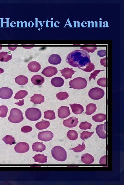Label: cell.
Instances as JSON below:
<instances>
[{"label":"cell","instance_id":"obj_1","mask_svg":"<svg viewBox=\"0 0 124 185\" xmlns=\"http://www.w3.org/2000/svg\"><path fill=\"white\" fill-rule=\"evenodd\" d=\"M66 61L70 66L80 68L91 62L90 56L85 50H77L70 52L67 56Z\"/></svg>","mask_w":124,"mask_h":185},{"label":"cell","instance_id":"obj_2","mask_svg":"<svg viewBox=\"0 0 124 185\" xmlns=\"http://www.w3.org/2000/svg\"><path fill=\"white\" fill-rule=\"evenodd\" d=\"M51 154L52 157L57 161H64L67 159L66 151L61 146H57L54 147L52 149Z\"/></svg>","mask_w":124,"mask_h":185},{"label":"cell","instance_id":"obj_3","mask_svg":"<svg viewBox=\"0 0 124 185\" xmlns=\"http://www.w3.org/2000/svg\"><path fill=\"white\" fill-rule=\"evenodd\" d=\"M23 113L19 109L14 108L11 109L8 117V120L10 122L17 123L21 122L24 120Z\"/></svg>","mask_w":124,"mask_h":185},{"label":"cell","instance_id":"obj_4","mask_svg":"<svg viewBox=\"0 0 124 185\" xmlns=\"http://www.w3.org/2000/svg\"><path fill=\"white\" fill-rule=\"evenodd\" d=\"M26 118L31 121H36L40 119L41 113L39 109L36 108H30L27 109L25 112Z\"/></svg>","mask_w":124,"mask_h":185},{"label":"cell","instance_id":"obj_5","mask_svg":"<svg viewBox=\"0 0 124 185\" xmlns=\"http://www.w3.org/2000/svg\"><path fill=\"white\" fill-rule=\"evenodd\" d=\"M87 85V80L82 77L75 78L69 82L70 87L75 89L81 90L85 89Z\"/></svg>","mask_w":124,"mask_h":185},{"label":"cell","instance_id":"obj_6","mask_svg":"<svg viewBox=\"0 0 124 185\" xmlns=\"http://www.w3.org/2000/svg\"><path fill=\"white\" fill-rule=\"evenodd\" d=\"M88 95L92 100H99L104 96V92L101 88L94 87L90 90Z\"/></svg>","mask_w":124,"mask_h":185},{"label":"cell","instance_id":"obj_7","mask_svg":"<svg viewBox=\"0 0 124 185\" xmlns=\"http://www.w3.org/2000/svg\"><path fill=\"white\" fill-rule=\"evenodd\" d=\"M13 94V91L10 88L5 87L0 89V98L3 99H9L12 98Z\"/></svg>","mask_w":124,"mask_h":185},{"label":"cell","instance_id":"obj_8","mask_svg":"<svg viewBox=\"0 0 124 185\" xmlns=\"http://www.w3.org/2000/svg\"><path fill=\"white\" fill-rule=\"evenodd\" d=\"M38 136L39 140L47 142L52 139L54 138V134L49 131H43L39 132Z\"/></svg>","mask_w":124,"mask_h":185},{"label":"cell","instance_id":"obj_9","mask_svg":"<svg viewBox=\"0 0 124 185\" xmlns=\"http://www.w3.org/2000/svg\"><path fill=\"white\" fill-rule=\"evenodd\" d=\"M14 149L17 153H24L28 151L29 146V144L26 143L20 142L17 144Z\"/></svg>","mask_w":124,"mask_h":185},{"label":"cell","instance_id":"obj_10","mask_svg":"<svg viewBox=\"0 0 124 185\" xmlns=\"http://www.w3.org/2000/svg\"><path fill=\"white\" fill-rule=\"evenodd\" d=\"M58 73L57 68L55 67L49 66L46 67L42 72V74L47 77H51Z\"/></svg>","mask_w":124,"mask_h":185},{"label":"cell","instance_id":"obj_11","mask_svg":"<svg viewBox=\"0 0 124 185\" xmlns=\"http://www.w3.org/2000/svg\"><path fill=\"white\" fill-rule=\"evenodd\" d=\"M58 116L60 118L64 119L70 115V111L69 107L62 106L58 109Z\"/></svg>","mask_w":124,"mask_h":185},{"label":"cell","instance_id":"obj_12","mask_svg":"<svg viewBox=\"0 0 124 185\" xmlns=\"http://www.w3.org/2000/svg\"><path fill=\"white\" fill-rule=\"evenodd\" d=\"M78 123V119L73 117L63 121V124L65 127L71 128L76 127Z\"/></svg>","mask_w":124,"mask_h":185},{"label":"cell","instance_id":"obj_13","mask_svg":"<svg viewBox=\"0 0 124 185\" xmlns=\"http://www.w3.org/2000/svg\"><path fill=\"white\" fill-rule=\"evenodd\" d=\"M106 123L102 125H99L96 128V133L99 137L102 139L106 138Z\"/></svg>","mask_w":124,"mask_h":185},{"label":"cell","instance_id":"obj_14","mask_svg":"<svg viewBox=\"0 0 124 185\" xmlns=\"http://www.w3.org/2000/svg\"><path fill=\"white\" fill-rule=\"evenodd\" d=\"M60 71L62 73V76L64 77L67 80L69 78L71 79L73 75L75 72V71L73 70V68H65Z\"/></svg>","mask_w":124,"mask_h":185},{"label":"cell","instance_id":"obj_15","mask_svg":"<svg viewBox=\"0 0 124 185\" xmlns=\"http://www.w3.org/2000/svg\"><path fill=\"white\" fill-rule=\"evenodd\" d=\"M28 68L31 72H37L40 70L41 65L37 62H32L29 63Z\"/></svg>","mask_w":124,"mask_h":185},{"label":"cell","instance_id":"obj_16","mask_svg":"<svg viewBox=\"0 0 124 185\" xmlns=\"http://www.w3.org/2000/svg\"><path fill=\"white\" fill-rule=\"evenodd\" d=\"M48 61L51 65H58L61 62L62 58L57 54H52L49 57Z\"/></svg>","mask_w":124,"mask_h":185},{"label":"cell","instance_id":"obj_17","mask_svg":"<svg viewBox=\"0 0 124 185\" xmlns=\"http://www.w3.org/2000/svg\"><path fill=\"white\" fill-rule=\"evenodd\" d=\"M30 101L35 104H41L45 101L44 96L40 94H34L31 97Z\"/></svg>","mask_w":124,"mask_h":185},{"label":"cell","instance_id":"obj_18","mask_svg":"<svg viewBox=\"0 0 124 185\" xmlns=\"http://www.w3.org/2000/svg\"><path fill=\"white\" fill-rule=\"evenodd\" d=\"M32 148L34 152H42L46 150V146L43 143L36 142L32 145Z\"/></svg>","mask_w":124,"mask_h":185},{"label":"cell","instance_id":"obj_19","mask_svg":"<svg viewBox=\"0 0 124 185\" xmlns=\"http://www.w3.org/2000/svg\"><path fill=\"white\" fill-rule=\"evenodd\" d=\"M73 112L75 115L81 114L84 111L83 107L79 104L70 105Z\"/></svg>","mask_w":124,"mask_h":185},{"label":"cell","instance_id":"obj_20","mask_svg":"<svg viewBox=\"0 0 124 185\" xmlns=\"http://www.w3.org/2000/svg\"><path fill=\"white\" fill-rule=\"evenodd\" d=\"M31 81L32 83L35 85H41L45 82V79L39 75H34L31 78Z\"/></svg>","mask_w":124,"mask_h":185},{"label":"cell","instance_id":"obj_21","mask_svg":"<svg viewBox=\"0 0 124 185\" xmlns=\"http://www.w3.org/2000/svg\"><path fill=\"white\" fill-rule=\"evenodd\" d=\"M51 84L54 87H61L64 85V80L62 77H56L51 79Z\"/></svg>","mask_w":124,"mask_h":185},{"label":"cell","instance_id":"obj_22","mask_svg":"<svg viewBox=\"0 0 124 185\" xmlns=\"http://www.w3.org/2000/svg\"><path fill=\"white\" fill-rule=\"evenodd\" d=\"M81 160L83 163L86 164H90L94 162V158L91 155L86 153L82 156Z\"/></svg>","mask_w":124,"mask_h":185},{"label":"cell","instance_id":"obj_23","mask_svg":"<svg viewBox=\"0 0 124 185\" xmlns=\"http://www.w3.org/2000/svg\"><path fill=\"white\" fill-rule=\"evenodd\" d=\"M12 54L10 52H0V61L7 62L12 59Z\"/></svg>","mask_w":124,"mask_h":185},{"label":"cell","instance_id":"obj_24","mask_svg":"<svg viewBox=\"0 0 124 185\" xmlns=\"http://www.w3.org/2000/svg\"><path fill=\"white\" fill-rule=\"evenodd\" d=\"M15 81L18 85H24L28 83V79L24 75H19L16 78Z\"/></svg>","mask_w":124,"mask_h":185},{"label":"cell","instance_id":"obj_25","mask_svg":"<svg viewBox=\"0 0 124 185\" xmlns=\"http://www.w3.org/2000/svg\"><path fill=\"white\" fill-rule=\"evenodd\" d=\"M35 162H38L41 163H47V156L44 154H39L35 155L33 157Z\"/></svg>","mask_w":124,"mask_h":185},{"label":"cell","instance_id":"obj_26","mask_svg":"<svg viewBox=\"0 0 124 185\" xmlns=\"http://www.w3.org/2000/svg\"><path fill=\"white\" fill-rule=\"evenodd\" d=\"M50 123L49 121H44L40 122L36 125V127L37 129L42 130L47 129L49 127Z\"/></svg>","mask_w":124,"mask_h":185},{"label":"cell","instance_id":"obj_27","mask_svg":"<svg viewBox=\"0 0 124 185\" xmlns=\"http://www.w3.org/2000/svg\"><path fill=\"white\" fill-rule=\"evenodd\" d=\"M96 109V104H89L86 107V114L87 115H91L95 112Z\"/></svg>","mask_w":124,"mask_h":185},{"label":"cell","instance_id":"obj_28","mask_svg":"<svg viewBox=\"0 0 124 185\" xmlns=\"http://www.w3.org/2000/svg\"><path fill=\"white\" fill-rule=\"evenodd\" d=\"M93 120L96 123H101L106 120V115L102 113H99L92 117Z\"/></svg>","mask_w":124,"mask_h":185},{"label":"cell","instance_id":"obj_29","mask_svg":"<svg viewBox=\"0 0 124 185\" xmlns=\"http://www.w3.org/2000/svg\"><path fill=\"white\" fill-rule=\"evenodd\" d=\"M67 136L69 140H75L78 138V134L74 130H70L67 132Z\"/></svg>","mask_w":124,"mask_h":185},{"label":"cell","instance_id":"obj_30","mask_svg":"<svg viewBox=\"0 0 124 185\" xmlns=\"http://www.w3.org/2000/svg\"><path fill=\"white\" fill-rule=\"evenodd\" d=\"M44 118L52 120L56 118L55 113L53 110H48L44 112Z\"/></svg>","mask_w":124,"mask_h":185},{"label":"cell","instance_id":"obj_31","mask_svg":"<svg viewBox=\"0 0 124 185\" xmlns=\"http://www.w3.org/2000/svg\"><path fill=\"white\" fill-rule=\"evenodd\" d=\"M28 92L27 91L24 90H20L17 92L14 98L16 100H19L20 99H22L28 95Z\"/></svg>","mask_w":124,"mask_h":185},{"label":"cell","instance_id":"obj_32","mask_svg":"<svg viewBox=\"0 0 124 185\" xmlns=\"http://www.w3.org/2000/svg\"><path fill=\"white\" fill-rule=\"evenodd\" d=\"M2 140L6 144L12 145L15 144V140L14 137L10 135H6Z\"/></svg>","mask_w":124,"mask_h":185},{"label":"cell","instance_id":"obj_33","mask_svg":"<svg viewBox=\"0 0 124 185\" xmlns=\"http://www.w3.org/2000/svg\"><path fill=\"white\" fill-rule=\"evenodd\" d=\"M69 96L68 94L66 92H60L56 95L58 99L60 100H66Z\"/></svg>","mask_w":124,"mask_h":185},{"label":"cell","instance_id":"obj_34","mask_svg":"<svg viewBox=\"0 0 124 185\" xmlns=\"http://www.w3.org/2000/svg\"><path fill=\"white\" fill-rule=\"evenodd\" d=\"M0 117L5 118L7 116L8 110L7 107L3 105L0 106Z\"/></svg>","mask_w":124,"mask_h":185},{"label":"cell","instance_id":"obj_35","mask_svg":"<svg viewBox=\"0 0 124 185\" xmlns=\"http://www.w3.org/2000/svg\"><path fill=\"white\" fill-rule=\"evenodd\" d=\"M85 145L84 144V143L83 142L82 145L79 144L77 146L70 149V150H72L76 153H80L82 152V151L85 150Z\"/></svg>","mask_w":124,"mask_h":185},{"label":"cell","instance_id":"obj_36","mask_svg":"<svg viewBox=\"0 0 124 185\" xmlns=\"http://www.w3.org/2000/svg\"><path fill=\"white\" fill-rule=\"evenodd\" d=\"M92 126V124L86 121L81 123L79 127L81 130H86L91 129Z\"/></svg>","mask_w":124,"mask_h":185},{"label":"cell","instance_id":"obj_37","mask_svg":"<svg viewBox=\"0 0 124 185\" xmlns=\"http://www.w3.org/2000/svg\"><path fill=\"white\" fill-rule=\"evenodd\" d=\"M94 133V132H89L88 131H83L81 133L80 138L82 140L85 141L86 139L91 137Z\"/></svg>","mask_w":124,"mask_h":185},{"label":"cell","instance_id":"obj_38","mask_svg":"<svg viewBox=\"0 0 124 185\" xmlns=\"http://www.w3.org/2000/svg\"><path fill=\"white\" fill-rule=\"evenodd\" d=\"M79 69H81L82 70H83L84 71H85L86 72H91L92 71H93L94 69H95V66L91 62H90L88 64L86 68L85 69H82L81 68H78Z\"/></svg>","mask_w":124,"mask_h":185},{"label":"cell","instance_id":"obj_39","mask_svg":"<svg viewBox=\"0 0 124 185\" xmlns=\"http://www.w3.org/2000/svg\"><path fill=\"white\" fill-rule=\"evenodd\" d=\"M80 48L87 51L88 53H93L97 49V47H81Z\"/></svg>","mask_w":124,"mask_h":185},{"label":"cell","instance_id":"obj_40","mask_svg":"<svg viewBox=\"0 0 124 185\" xmlns=\"http://www.w3.org/2000/svg\"><path fill=\"white\" fill-rule=\"evenodd\" d=\"M97 84L103 87H106V78H101L99 79L97 81Z\"/></svg>","mask_w":124,"mask_h":185},{"label":"cell","instance_id":"obj_41","mask_svg":"<svg viewBox=\"0 0 124 185\" xmlns=\"http://www.w3.org/2000/svg\"><path fill=\"white\" fill-rule=\"evenodd\" d=\"M104 71V70H94V72L91 73V74L90 75V76L89 77V81L90 82L91 81V79H93L94 80L96 79V77L98 76V75L99 73L101 71Z\"/></svg>","mask_w":124,"mask_h":185},{"label":"cell","instance_id":"obj_42","mask_svg":"<svg viewBox=\"0 0 124 185\" xmlns=\"http://www.w3.org/2000/svg\"><path fill=\"white\" fill-rule=\"evenodd\" d=\"M32 127L29 126H25L22 127L21 129L22 132L24 133H28L32 131Z\"/></svg>","mask_w":124,"mask_h":185},{"label":"cell","instance_id":"obj_43","mask_svg":"<svg viewBox=\"0 0 124 185\" xmlns=\"http://www.w3.org/2000/svg\"><path fill=\"white\" fill-rule=\"evenodd\" d=\"M98 55L100 57H103L106 56V51L104 50H99L98 52Z\"/></svg>","mask_w":124,"mask_h":185},{"label":"cell","instance_id":"obj_44","mask_svg":"<svg viewBox=\"0 0 124 185\" xmlns=\"http://www.w3.org/2000/svg\"><path fill=\"white\" fill-rule=\"evenodd\" d=\"M106 155L101 158L100 161V164L105 165L106 164Z\"/></svg>","mask_w":124,"mask_h":185},{"label":"cell","instance_id":"obj_45","mask_svg":"<svg viewBox=\"0 0 124 185\" xmlns=\"http://www.w3.org/2000/svg\"><path fill=\"white\" fill-rule=\"evenodd\" d=\"M15 104L19 106H22L24 104V100L23 99L22 100H19L18 103H15Z\"/></svg>","mask_w":124,"mask_h":185},{"label":"cell","instance_id":"obj_46","mask_svg":"<svg viewBox=\"0 0 124 185\" xmlns=\"http://www.w3.org/2000/svg\"><path fill=\"white\" fill-rule=\"evenodd\" d=\"M106 58H105L104 59H101V60H100L101 64L102 65H103V66H104L105 67H106Z\"/></svg>","mask_w":124,"mask_h":185},{"label":"cell","instance_id":"obj_47","mask_svg":"<svg viewBox=\"0 0 124 185\" xmlns=\"http://www.w3.org/2000/svg\"><path fill=\"white\" fill-rule=\"evenodd\" d=\"M4 72V70L3 69L0 68V74H2Z\"/></svg>","mask_w":124,"mask_h":185},{"label":"cell","instance_id":"obj_48","mask_svg":"<svg viewBox=\"0 0 124 185\" xmlns=\"http://www.w3.org/2000/svg\"><path fill=\"white\" fill-rule=\"evenodd\" d=\"M2 47H0V50H1L2 49Z\"/></svg>","mask_w":124,"mask_h":185},{"label":"cell","instance_id":"obj_49","mask_svg":"<svg viewBox=\"0 0 124 185\" xmlns=\"http://www.w3.org/2000/svg\"><path fill=\"white\" fill-rule=\"evenodd\" d=\"M0 111H1V110H0Z\"/></svg>","mask_w":124,"mask_h":185}]
</instances>
